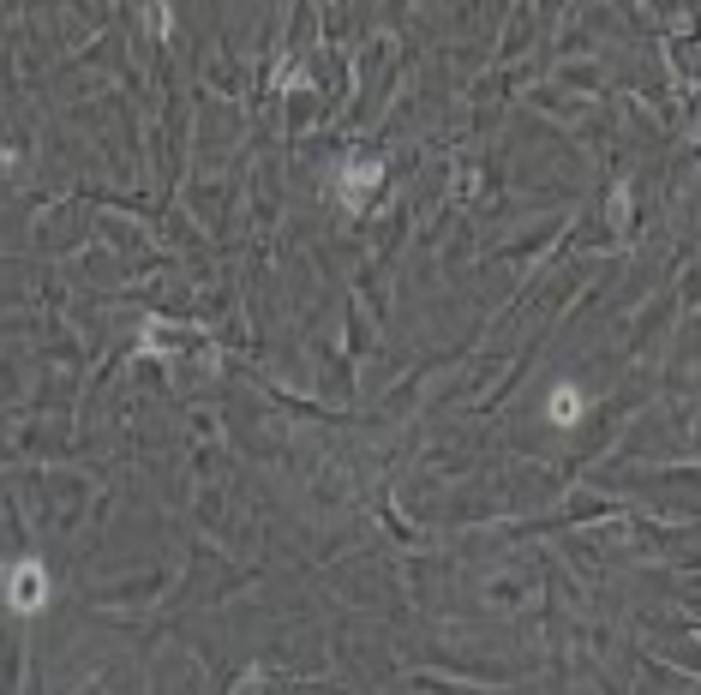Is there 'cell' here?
Returning a JSON list of instances; mask_svg holds the SVG:
<instances>
[{"instance_id":"cell-2","label":"cell","mask_w":701,"mask_h":695,"mask_svg":"<svg viewBox=\"0 0 701 695\" xmlns=\"http://www.w3.org/2000/svg\"><path fill=\"white\" fill-rule=\"evenodd\" d=\"M378 186H384V168H378V162H354V168L342 174V198H348V210H360Z\"/></svg>"},{"instance_id":"cell-1","label":"cell","mask_w":701,"mask_h":695,"mask_svg":"<svg viewBox=\"0 0 701 695\" xmlns=\"http://www.w3.org/2000/svg\"><path fill=\"white\" fill-rule=\"evenodd\" d=\"M6 600H12V612H36V606L48 600V570H42L36 558L12 564V576H6Z\"/></svg>"},{"instance_id":"cell-3","label":"cell","mask_w":701,"mask_h":695,"mask_svg":"<svg viewBox=\"0 0 701 695\" xmlns=\"http://www.w3.org/2000/svg\"><path fill=\"white\" fill-rule=\"evenodd\" d=\"M546 414H552L558 426H576V420H582V390H576V384H558L552 402H546Z\"/></svg>"}]
</instances>
